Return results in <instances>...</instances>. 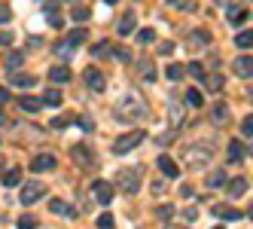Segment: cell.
Here are the masks:
<instances>
[{
	"mask_svg": "<svg viewBox=\"0 0 253 229\" xmlns=\"http://www.w3.org/2000/svg\"><path fill=\"white\" fill-rule=\"evenodd\" d=\"M150 116V107H147V101H143L140 92H125L116 104V119L122 122H140V119H147Z\"/></svg>",
	"mask_w": 253,
	"mask_h": 229,
	"instance_id": "1",
	"label": "cell"
},
{
	"mask_svg": "<svg viewBox=\"0 0 253 229\" xmlns=\"http://www.w3.org/2000/svg\"><path fill=\"white\" fill-rule=\"evenodd\" d=\"M116 181H119L122 192H137L140 189V168H122L116 174Z\"/></svg>",
	"mask_w": 253,
	"mask_h": 229,
	"instance_id": "2",
	"label": "cell"
},
{
	"mask_svg": "<svg viewBox=\"0 0 253 229\" xmlns=\"http://www.w3.org/2000/svg\"><path fill=\"white\" fill-rule=\"evenodd\" d=\"M140 140H143V132H128V135H122V137H116V140H113V153H116V156H122V153L134 150Z\"/></svg>",
	"mask_w": 253,
	"mask_h": 229,
	"instance_id": "3",
	"label": "cell"
},
{
	"mask_svg": "<svg viewBox=\"0 0 253 229\" xmlns=\"http://www.w3.org/2000/svg\"><path fill=\"white\" fill-rule=\"evenodd\" d=\"M211 153H213V147L211 144H198V147H189V165L192 168H202V165H208L211 162Z\"/></svg>",
	"mask_w": 253,
	"mask_h": 229,
	"instance_id": "4",
	"label": "cell"
},
{
	"mask_svg": "<svg viewBox=\"0 0 253 229\" xmlns=\"http://www.w3.org/2000/svg\"><path fill=\"white\" fill-rule=\"evenodd\" d=\"M43 192H46V183L43 181H28L25 186H22V205H34V202H37L40 196H43Z\"/></svg>",
	"mask_w": 253,
	"mask_h": 229,
	"instance_id": "5",
	"label": "cell"
},
{
	"mask_svg": "<svg viewBox=\"0 0 253 229\" xmlns=\"http://www.w3.org/2000/svg\"><path fill=\"white\" fill-rule=\"evenodd\" d=\"M43 9H46V19H49L52 28H64V15L58 12V9H61L58 0H43Z\"/></svg>",
	"mask_w": 253,
	"mask_h": 229,
	"instance_id": "6",
	"label": "cell"
},
{
	"mask_svg": "<svg viewBox=\"0 0 253 229\" xmlns=\"http://www.w3.org/2000/svg\"><path fill=\"white\" fill-rule=\"evenodd\" d=\"M70 156H74V162L80 168H95V159H92V150H88L85 144H74V150H70Z\"/></svg>",
	"mask_w": 253,
	"mask_h": 229,
	"instance_id": "7",
	"label": "cell"
},
{
	"mask_svg": "<svg viewBox=\"0 0 253 229\" xmlns=\"http://www.w3.org/2000/svg\"><path fill=\"white\" fill-rule=\"evenodd\" d=\"M92 192H95V202L98 205H110L113 202V186H110V181H95L92 183Z\"/></svg>",
	"mask_w": 253,
	"mask_h": 229,
	"instance_id": "8",
	"label": "cell"
},
{
	"mask_svg": "<svg viewBox=\"0 0 253 229\" xmlns=\"http://www.w3.org/2000/svg\"><path fill=\"white\" fill-rule=\"evenodd\" d=\"M83 80H85V86H88V89H95V92H104V74H101V70L98 67H85L83 70Z\"/></svg>",
	"mask_w": 253,
	"mask_h": 229,
	"instance_id": "9",
	"label": "cell"
},
{
	"mask_svg": "<svg viewBox=\"0 0 253 229\" xmlns=\"http://www.w3.org/2000/svg\"><path fill=\"white\" fill-rule=\"evenodd\" d=\"M52 168H55V156H49V153H37V156H34V159H31V171H52Z\"/></svg>",
	"mask_w": 253,
	"mask_h": 229,
	"instance_id": "10",
	"label": "cell"
},
{
	"mask_svg": "<svg viewBox=\"0 0 253 229\" xmlns=\"http://www.w3.org/2000/svg\"><path fill=\"white\" fill-rule=\"evenodd\" d=\"M159 171L165 174V178H171V181L180 178V165L171 159V156H159Z\"/></svg>",
	"mask_w": 253,
	"mask_h": 229,
	"instance_id": "11",
	"label": "cell"
},
{
	"mask_svg": "<svg viewBox=\"0 0 253 229\" xmlns=\"http://www.w3.org/2000/svg\"><path fill=\"white\" fill-rule=\"evenodd\" d=\"M235 74H238L241 80H250V77H253V58H250V55L235 58Z\"/></svg>",
	"mask_w": 253,
	"mask_h": 229,
	"instance_id": "12",
	"label": "cell"
},
{
	"mask_svg": "<svg viewBox=\"0 0 253 229\" xmlns=\"http://www.w3.org/2000/svg\"><path fill=\"white\" fill-rule=\"evenodd\" d=\"M19 107H22L25 113H40V110H43V98H34V95H22Z\"/></svg>",
	"mask_w": 253,
	"mask_h": 229,
	"instance_id": "13",
	"label": "cell"
},
{
	"mask_svg": "<svg viewBox=\"0 0 253 229\" xmlns=\"http://www.w3.org/2000/svg\"><path fill=\"white\" fill-rule=\"evenodd\" d=\"M49 83H70V67H64V64L49 67Z\"/></svg>",
	"mask_w": 253,
	"mask_h": 229,
	"instance_id": "14",
	"label": "cell"
},
{
	"mask_svg": "<svg viewBox=\"0 0 253 229\" xmlns=\"http://www.w3.org/2000/svg\"><path fill=\"white\" fill-rule=\"evenodd\" d=\"M134 25H137V15H134V9H128V12L122 15V22H119V34H122V37H128V34L134 31Z\"/></svg>",
	"mask_w": 253,
	"mask_h": 229,
	"instance_id": "15",
	"label": "cell"
},
{
	"mask_svg": "<svg viewBox=\"0 0 253 229\" xmlns=\"http://www.w3.org/2000/svg\"><path fill=\"white\" fill-rule=\"evenodd\" d=\"M226 19H229L232 25H244V22H247V9H244V6H238V3H232V6H229V12H226Z\"/></svg>",
	"mask_w": 253,
	"mask_h": 229,
	"instance_id": "16",
	"label": "cell"
},
{
	"mask_svg": "<svg viewBox=\"0 0 253 229\" xmlns=\"http://www.w3.org/2000/svg\"><path fill=\"white\" fill-rule=\"evenodd\" d=\"M74 49H77V46H74V43H70L67 37H64V40H58L55 46H52V52H55V55H58V58H64V61H67L70 55H74Z\"/></svg>",
	"mask_w": 253,
	"mask_h": 229,
	"instance_id": "17",
	"label": "cell"
},
{
	"mask_svg": "<svg viewBox=\"0 0 253 229\" xmlns=\"http://www.w3.org/2000/svg\"><path fill=\"white\" fill-rule=\"evenodd\" d=\"M213 214L220 217V220H241V211L238 208H226V205H216Z\"/></svg>",
	"mask_w": 253,
	"mask_h": 229,
	"instance_id": "18",
	"label": "cell"
},
{
	"mask_svg": "<svg viewBox=\"0 0 253 229\" xmlns=\"http://www.w3.org/2000/svg\"><path fill=\"white\" fill-rule=\"evenodd\" d=\"M244 156H247L244 140H232V144H229V162H241Z\"/></svg>",
	"mask_w": 253,
	"mask_h": 229,
	"instance_id": "19",
	"label": "cell"
},
{
	"mask_svg": "<svg viewBox=\"0 0 253 229\" xmlns=\"http://www.w3.org/2000/svg\"><path fill=\"white\" fill-rule=\"evenodd\" d=\"M49 211H55V214H64V217H77V211L70 208L67 202H61V199H52V202H49Z\"/></svg>",
	"mask_w": 253,
	"mask_h": 229,
	"instance_id": "20",
	"label": "cell"
},
{
	"mask_svg": "<svg viewBox=\"0 0 253 229\" xmlns=\"http://www.w3.org/2000/svg\"><path fill=\"white\" fill-rule=\"evenodd\" d=\"M213 122H220V126L229 122V104H223V101L213 104Z\"/></svg>",
	"mask_w": 253,
	"mask_h": 229,
	"instance_id": "21",
	"label": "cell"
},
{
	"mask_svg": "<svg viewBox=\"0 0 253 229\" xmlns=\"http://www.w3.org/2000/svg\"><path fill=\"white\" fill-rule=\"evenodd\" d=\"M223 74H211V77H205V89L208 92H223Z\"/></svg>",
	"mask_w": 253,
	"mask_h": 229,
	"instance_id": "22",
	"label": "cell"
},
{
	"mask_svg": "<svg viewBox=\"0 0 253 229\" xmlns=\"http://www.w3.org/2000/svg\"><path fill=\"white\" fill-rule=\"evenodd\" d=\"M183 126V107H180V104H171V135Z\"/></svg>",
	"mask_w": 253,
	"mask_h": 229,
	"instance_id": "23",
	"label": "cell"
},
{
	"mask_svg": "<svg viewBox=\"0 0 253 229\" xmlns=\"http://www.w3.org/2000/svg\"><path fill=\"white\" fill-rule=\"evenodd\" d=\"M34 83H37V80H34L31 74H12V86H15V89H31Z\"/></svg>",
	"mask_w": 253,
	"mask_h": 229,
	"instance_id": "24",
	"label": "cell"
},
{
	"mask_svg": "<svg viewBox=\"0 0 253 229\" xmlns=\"http://www.w3.org/2000/svg\"><path fill=\"white\" fill-rule=\"evenodd\" d=\"M229 192H232L235 199L244 196V192H247V181H244V178H232V181H229Z\"/></svg>",
	"mask_w": 253,
	"mask_h": 229,
	"instance_id": "25",
	"label": "cell"
},
{
	"mask_svg": "<svg viewBox=\"0 0 253 229\" xmlns=\"http://www.w3.org/2000/svg\"><path fill=\"white\" fill-rule=\"evenodd\" d=\"M110 55L116 58V61H122V64H128L134 55H131V49L128 46H113V52H110Z\"/></svg>",
	"mask_w": 253,
	"mask_h": 229,
	"instance_id": "26",
	"label": "cell"
},
{
	"mask_svg": "<svg viewBox=\"0 0 253 229\" xmlns=\"http://www.w3.org/2000/svg\"><path fill=\"white\" fill-rule=\"evenodd\" d=\"M19 183H22V171L19 168H9L3 174V186H19Z\"/></svg>",
	"mask_w": 253,
	"mask_h": 229,
	"instance_id": "27",
	"label": "cell"
},
{
	"mask_svg": "<svg viewBox=\"0 0 253 229\" xmlns=\"http://www.w3.org/2000/svg\"><path fill=\"white\" fill-rule=\"evenodd\" d=\"M226 183H229V178H226V171H223V168H220V171H213L211 178H208V186H213V189H216V186H226Z\"/></svg>",
	"mask_w": 253,
	"mask_h": 229,
	"instance_id": "28",
	"label": "cell"
},
{
	"mask_svg": "<svg viewBox=\"0 0 253 229\" xmlns=\"http://www.w3.org/2000/svg\"><path fill=\"white\" fill-rule=\"evenodd\" d=\"M235 46H238V49H250L253 46V31H241L238 37H235Z\"/></svg>",
	"mask_w": 253,
	"mask_h": 229,
	"instance_id": "29",
	"label": "cell"
},
{
	"mask_svg": "<svg viewBox=\"0 0 253 229\" xmlns=\"http://www.w3.org/2000/svg\"><path fill=\"white\" fill-rule=\"evenodd\" d=\"M110 52H113V46L107 43V40H101V43L92 46V55H95V58H104V55H110Z\"/></svg>",
	"mask_w": 253,
	"mask_h": 229,
	"instance_id": "30",
	"label": "cell"
},
{
	"mask_svg": "<svg viewBox=\"0 0 253 229\" xmlns=\"http://www.w3.org/2000/svg\"><path fill=\"white\" fill-rule=\"evenodd\" d=\"M22 61H25V55H22V52H9V55L3 58V64H6L9 70H15V67H22Z\"/></svg>",
	"mask_w": 253,
	"mask_h": 229,
	"instance_id": "31",
	"label": "cell"
},
{
	"mask_svg": "<svg viewBox=\"0 0 253 229\" xmlns=\"http://www.w3.org/2000/svg\"><path fill=\"white\" fill-rule=\"evenodd\" d=\"M186 104H189V107H202V104H205V98H202V92H198V89H189L186 92Z\"/></svg>",
	"mask_w": 253,
	"mask_h": 229,
	"instance_id": "32",
	"label": "cell"
},
{
	"mask_svg": "<svg viewBox=\"0 0 253 229\" xmlns=\"http://www.w3.org/2000/svg\"><path fill=\"white\" fill-rule=\"evenodd\" d=\"M168 6H174V9H183V12H192V9H198V6H195V0H168Z\"/></svg>",
	"mask_w": 253,
	"mask_h": 229,
	"instance_id": "33",
	"label": "cell"
},
{
	"mask_svg": "<svg viewBox=\"0 0 253 229\" xmlns=\"http://www.w3.org/2000/svg\"><path fill=\"white\" fill-rule=\"evenodd\" d=\"M140 77L147 80V83H153V80H156V64H153V61H143V64H140Z\"/></svg>",
	"mask_w": 253,
	"mask_h": 229,
	"instance_id": "34",
	"label": "cell"
},
{
	"mask_svg": "<svg viewBox=\"0 0 253 229\" xmlns=\"http://www.w3.org/2000/svg\"><path fill=\"white\" fill-rule=\"evenodd\" d=\"M183 74H186V67H180V64H168V70H165V77L174 80V83H177V80H183Z\"/></svg>",
	"mask_w": 253,
	"mask_h": 229,
	"instance_id": "35",
	"label": "cell"
},
{
	"mask_svg": "<svg viewBox=\"0 0 253 229\" xmlns=\"http://www.w3.org/2000/svg\"><path fill=\"white\" fill-rule=\"evenodd\" d=\"M37 226H40V220L34 214H22L19 217V229H37Z\"/></svg>",
	"mask_w": 253,
	"mask_h": 229,
	"instance_id": "36",
	"label": "cell"
},
{
	"mask_svg": "<svg viewBox=\"0 0 253 229\" xmlns=\"http://www.w3.org/2000/svg\"><path fill=\"white\" fill-rule=\"evenodd\" d=\"M74 122H77L74 116H55L49 122V129H67V126H74Z\"/></svg>",
	"mask_w": 253,
	"mask_h": 229,
	"instance_id": "37",
	"label": "cell"
},
{
	"mask_svg": "<svg viewBox=\"0 0 253 229\" xmlns=\"http://www.w3.org/2000/svg\"><path fill=\"white\" fill-rule=\"evenodd\" d=\"M43 104H52V107H58V104H61V92H58V89H46Z\"/></svg>",
	"mask_w": 253,
	"mask_h": 229,
	"instance_id": "38",
	"label": "cell"
},
{
	"mask_svg": "<svg viewBox=\"0 0 253 229\" xmlns=\"http://www.w3.org/2000/svg\"><path fill=\"white\" fill-rule=\"evenodd\" d=\"M153 40H156V31H153V28H140V31H137V43L147 46V43H153Z\"/></svg>",
	"mask_w": 253,
	"mask_h": 229,
	"instance_id": "39",
	"label": "cell"
},
{
	"mask_svg": "<svg viewBox=\"0 0 253 229\" xmlns=\"http://www.w3.org/2000/svg\"><path fill=\"white\" fill-rule=\"evenodd\" d=\"M189 40H192V43H202V46H208V43H211V34L202 28V31H192V37H189Z\"/></svg>",
	"mask_w": 253,
	"mask_h": 229,
	"instance_id": "40",
	"label": "cell"
},
{
	"mask_svg": "<svg viewBox=\"0 0 253 229\" xmlns=\"http://www.w3.org/2000/svg\"><path fill=\"white\" fill-rule=\"evenodd\" d=\"M85 34H88V31H83V28H77L74 34H67V40H70V43H74V46H83V43H85Z\"/></svg>",
	"mask_w": 253,
	"mask_h": 229,
	"instance_id": "41",
	"label": "cell"
},
{
	"mask_svg": "<svg viewBox=\"0 0 253 229\" xmlns=\"http://www.w3.org/2000/svg\"><path fill=\"white\" fill-rule=\"evenodd\" d=\"M186 74H189V77H195V80H205V67L198 64V61H192V64L186 67Z\"/></svg>",
	"mask_w": 253,
	"mask_h": 229,
	"instance_id": "42",
	"label": "cell"
},
{
	"mask_svg": "<svg viewBox=\"0 0 253 229\" xmlns=\"http://www.w3.org/2000/svg\"><path fill=\"white\" fill-rule=\"evenodd\" d=\"M113 223H116L113 214H101V217H98V229H113Z\"/></svg>",
	"mask_w": 253,
	"mask_h": 229,
	"instance_id": "43",
	"label": "cell"
},
{
	"mask_svg": "<svg viewBox=\"0 0 253 229\" xmlns=\"http://www.w3.org/2000/svg\"><path fill=\"white\" fill-rule=\"evenodd\" d=\"M241 132H244V137H253V113H250V116H244V122H241Z\"/></svg>",
	"mask_w": 253,
	"mask_h": 229,
	"instance_id": "44",
	"label": "cell"
},
{
	"mask_svg": "<svg viewBox=\"0 0 253 229\" xmlns=\"http://www.w3.org/2000/svg\"><path fill=\"white\" fill-rule=\"evenodd\" d=\"M77 122H80V129H83V132H92V129H95V122H92V116H80Z\"/></svg>",
	"mask_w": 253,
	"mask_h": 229,
	"instance_id": "45",
	"label": "cell"
},
{
	"mask_svg": "<svg viewBox=\"0 0 253 229\" xmlns=\"http://www.w3.org/2000/svg\"><path fill=\"white\" fill-rule=\"evenodd\" d=\"M88 15H92V12H88L85 6H77V9H74V19H77V22H85Z\"/></svg>",
	"mask_w": 253,
	"mask_h": 229,
	"instance_id": "46",
	"label": "cell"
},
{
	"mask_svg": "<svg viewBox=\"0 0 253 229\" xmlns=\"http://www.w3.org/2000/svg\"><path fill=\"white\" fill-rule=\"evenodd\" d=\"M12 19V12H9V6H3V3H0V25H6Z\"/></svg>",
	"mask_w": 253,
	"mask_h": 229,
	"instance_id": "47",
	"label": "cell"
},
{
	"mask_svg": "<svg viewBox=\"0 0 253 229\" xmlns=\"http://www.w3.org/2000/svg\"><path fill=\"white\" fill-rule=\"evenodd\" d=\"M159 52H162V55H168V52H174V43H162Z\"/></svg>",
	"mask_w": 253,
	"mask_h": 229,
	"instance_id": "48",
	"label": "cell"
},
{
	"mask_svg": "<svg viewBox=\"0 0 253 229\" xmlns=\"http://www.w3.org/2000/svg\"><path fill=\"white\" fill-rule=\"evenodd\" d=\"M198 217V208H186V220H195Z\"/></svg>",
	"mask_w": 253,
	"mask_h": 229,
	"instance_id": "49",
	"label": "cell"
},
{
	"mask_svg": "<svg viewBox=\"0 0 253 229\" xmlns=\"http://www.w3.org/2000/svg\"><path fill=\"white\" fill-rule=\"evenodd\" d=\"M12 43V37H9V34H0V46H9Z\"/></svg>",
	"mask_w": 253,
	"mask_h": 229,
	"instance_id": "50",
	"label": "cell"
},
{
	"mask_svg": "<svg viewBox=\"0 0 253 229\" xmlns=\"http://www.w3.org/2000/svg\"><path fill=\"white\" fill-rule=\"evenodd\" d=\"M6 101H9V92H6V89H0V104H6Z\"/></svg>",
	"mask_w": 253,
	"mask_h": 229,
	"instance_id": "51",
	"label": "cell"
},
{
	"mask_svg": "<svg viewBox=\"0 0 253 229\" xmlns=\"http://www.w3.org/2000/svg\"><path fill=\"white\" fill-rule=\"evenodd\" d=\"M0 126H9V119H6L3 113H0Z\"/></svg>",
	"mask_w": 253,
	"mask_h": 229,
	"instance_id": "52",
	"label": "cell"
},
{
	"mask_svg": "<svg viewBox=\"0 0 253 229\" xmlns=\"http://www.w3.org/2000/svg\"><path fill=\"white\" fill-rule=\"evenodd\" d=\"M247 217H250V220H253V205H250V211H247Z\"/></svg>",
	"mask_w": 253,
	"mask_h": 229,
	"instance_id": "53",
	"label": "cell"
},
{
	"mask_svg": "<svg viewBox=\"0 0 253 229\" xmlns=\"http://www.w3.org/2000/svg\"><path fill=\"white\" fill-rule=\"evenodd\" d=\"M104 3H110V6H113V3H119V0H104Z\"/></svg>",
	"mask_w": 253,
	"mask_h": 229,
	"instance_id": "54",
	"label": "cell"
},
{
	"mask_svg": "<svg viewBox=\"0 0 253 229\" xmlns=\"http://www.w3.org/2000/svg\"><path fill=\"white\" fill-rule=\"evenodd\" d=\"M168 229H186V226H168Z\"/></svg>",
	"mask_w": 253,
	"mask_h": 229,
	"instance_id": "55",
	"label": "cell"
},
{
	"mask_svg": "<svg viewBox=\"0 0 253 229\" xmlns=\"http://www.w3.org/2000/svg\"><path fill=\"white\" fill-rule=\"evenodd\" d=\"M250 101H253V89H250Z\"/></svg>",
	"mask_w": 253,
	"mask_h": 229,
	"instance_id": "56",
	"label": "cell"
},
{
	"mask_svg": "<svg viewBox=\"0 0 253 229\" xmlns=\"http://www.w3.org/2000/svg\"><path fill=\"white\" fill-rule=\"evenodd\" d=\"M216 229H223V226H216Z\"/></svg>",
	"mask_w": 253,
	"mask_h": 229,
	"instance_id": "57",
	"label": "cell"
}]
</instances>
